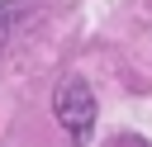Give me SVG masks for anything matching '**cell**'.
Returning <instances> with one entry per match:
<instances>
[{"label":"cell","instance_id":"obj_1","mask_svg":"<svg viewBox=\"0 0 152 147\" xmlns=\"http://www.w3.org/2000/svg\"><path fill=\"white\" fill-rule=\"evenodd\" d=\"M52 114H57V123L71 133V142L81 147L86 138H90V128H95V95H90V85L86 81H62L57 85V95H52Z\"/></svg>","mask_w":152,"mask_h":147},{"label":"cell","instance_id":"obj_3","mask_svg":"<svg viewBox=\"0 0 152 147\" xmlns=\"http://www.w3.org/2000/svg\"><path fill=\"white\" fill-rule=\"evenodd\" d=\"M109 147H147V142H142V138H138V133H124V138H114V142H109Z\"/></svg>","mask_w":152,"mask_h":147},{"label":"cell","instance_id":"obj_2","mask_svg":"<svg viewBox=\"0 0 152 147\" xmlns=\"http://www.w3.org/2000/svg\"><path fill=\"white\" fill-rule=\"evenodd\" d=\"M19 14H24V0H0V47L10 43V28H14Z\"/></svg>","mask_w":152,"mask_h":147}]
</instances>
